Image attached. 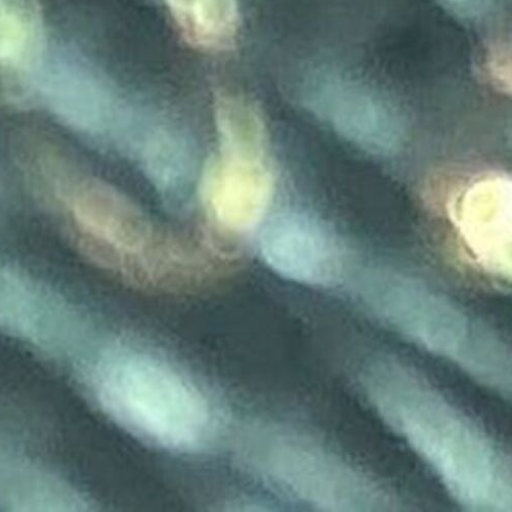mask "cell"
<instances>
[{"label":"cell","mask_w":512,"mask_h":512,"mask_svg":"<svg viewBox=\"0 0 512 512\" xmlns=\"http://www.w3.org/2000/svg\"><path fill=\"white\" fill-rule=\"evenodd\" d=\"M362 384L381 419L433 468L462 507L511 510V474L505 455L481 426L428 380L384 358L365 369Z\"/></svg>","instance_id":"cell-1"},{"label":"cell","mask_w":512,"mask_h":512,"mask_svg":"<svg viewBox=\"0 0 512 512\" xmlns=\"http://www.w3.org/2000/svg\"><path fill=\"white\" fill-rule=\"evenodd\" d=\"M89 377L105 415L152 447L194 453L217 436L220 417L201 384L150 349L114 341L98 353Z\"/></svg>","instance_id":"cell-2"},{"label":"cell","mask_w":512,"mask_h":512,"mask_svg":"<svg viewBox=\"0 0 512 512\" xmlns=\"http://www.w3.org/2000/svg\"><path fill=\"white\" fill-rule=\"evenodd\" d=\"M357 289L363 304L381 322L484 386L509 393L511 362L506 344L449 297L416 278L386 269L366 272Z\"/></svg>","instance_id":"cell-3"},{"label":"cell","mask_w":512,"mask_h":512,"mask_svg":"<svg viewBox=\"0 0 512 512\" xmlns=\"http://www.w3.org/2000/svg\"><path fill=\"white\" fill-rule=\"evenodd\" d=\"M246 466L276 491L325 510L377 506L381 492L357 469L309 437L255 425L243 441Z\"/></svg>","instance_id":"cell-4"},{"label":"cell","mask_w":512,"mask_h":512,"mask_svg":"<svg viewBox=\"0 0 512 512\" xmlns=\"http://www.w3.org/2000/svg\"><path fill=\"white\" fill-rule=\"evenodd\" d=\"M70 221L83 245L116 269L139 270L150 280L177 275L184 250L130 197L97 178L82 177L64 195Z\"/></svg>","instance_id":"cell-5"},{"label":"cell","mask_w":512,"mask_h":512,"mask_svg":"<svg viewBox=\"0 0 512 512\" xmlns=\"http://www.w3.org/2000/svg\"><path fill=\"white\" fill-rule=\"evenodd\" d=\"M23 83L73 131L114 147L139 106L100 67L70 47L46 45Z\"/></svg>","instance_id":"cell-6"},{"label":"cell","mask_w":512,"mask_h":512,"mask_svg":"<svg viewBox=\"0 0 512 512\" xmlns=\"http://www.w3.org/2000/svg\"><path fill=\"white\" fill-rule=\"evenodd\" d=\"M303 101L332 132L367 153L393 156L407 141L408 126L399 107L350 75L315 73L305 85Z\"/></svg>","instance_id":"cell-7"},{"label":"cell","mask_w":512,"mask_h":512,"mask_svg":"<svg viewBox=\"0 0 512 512\" xmlns=\"http://www.w3.org/2000/svg\"><path fill=\"white\" fill-rule=\"evenodd\" d=\"M83 312L55 288L0 266V330L42 351L72 354L88 337Z\"/></svg>","instance_id":"cell-8"},{"label":"cell","mask_w":512,"mask_h":512,"mask_svg":"<svg viewBox=\"0 0 512 512\" xmlns=\"http://www.w3.org/2000/svg\"><path fill=\"white\" fill-rule=\"evenodd\" d=\"M324 221L303 210L284 209L263 223L259 251L281 277L308 286H329L343 275L347 252Z\"/></svg>","instance_id":"cell-9"},{"label":"cell","mask_w":512,"mask_h":512,"mask_svg":"<svg viewBox=\"0 0 512 512\" xmlns=\"http://www.w3.org/2000/svg\"><path fill=\"white\" fill-rule=\"evenodd\" d=\"M198 189L213 222L228 232H251L266 221L274 196L270 154L219 148L205 164Z\"/></svg>","instance_id":"cell-10"},{"label":"cell","mask_w":512,"mask_h":512,"mask_svg":"<svg viewBox=\"0 0 512 512\" xmlns=\"http://www.w3.org/2000/svg\"><path fill=\"white\" fill-rule=\"evenodd\" d=\"M512 183L500 173L466 185L452 203L450 216L458 237L477 267L508 280L512 266Z\"/></svg>","instance_id":"cell-11"},{"label":"cell","mask_w":512,"mask_h":512,"mask_svg":"<svg viewBox=\"0 0 512 512\" xmlns=\"http://www.w3.org/2000/svg\"><path fill=\"white\" fill-rule=\"evenodd\" d=\"M124 155L167 202L184 203L199 181L194 140L178 120L148 108Z\"/></svg>","instance_id":"cell-12"},{"label":"cell","mask_w":512,"mask_h":512,"mask_svg":"<svg viewBox=\"0 0 512 512\" xmlns=\"http://www.w3.org/2000/svg\"><path fill=\"white\" fill-rule=\"evenodd\" d=\"M187 44L205 52L229 50L240 28L237 0H165Z\"/></svg>","instance_id":"cell-13"},{"label":"cell","mask_w":512,"mask_h":512,"mask_svg":"<svg viewBox=\"0 0 512 512\" xmlns=\"http://www.w3.org/2000/svg\"><path fill=\"white\" fill-rule=\"evenodd\" d=\"M40 33L37 15L28 0H0V68L3 72L23 82L45 50Z\"/></svg>","instance_id":"cell-14"},{"label":"cell","mask_w":512,"mask_h":512,"mask_svg":"<svg viewBox=\"0 0 512 512\" xmlns=\"http://www.w3.org/2000/svg\"><path fill=\"white\" fill-rule=\"evenodd\" d=\"M219 147L270 153L268 127L259 106L250 99L223 92L215 100Z\"/></svg>","instance_id":"cell-15"},{"label":"cell","mask_w":512,"mask_h":512,"mask_svg":"<svg viewBox=\"0 0 512 512\" xmlns=\"http://www.w3.org/2000/svg\"><path fill=\"white\" fill-rule=\"evenodd\" d=\"M439 2L460 15L476 17L489 8L491 0H439Z\"/></svg>","instance_id":"cell-16"}]
</instances>
